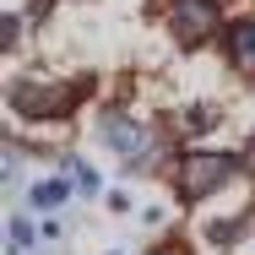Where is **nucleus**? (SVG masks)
Here are the masks:
<instances>
[{"label":"nucleus","instance_id":"1","mask_svg":"<svg viewBox=\"0 0 255 255\" xmlns=\"http://www.w3.org/2000/svg\"><path fill=\"white\" fill-rule=\"evenodd\" d=\"M228 174H234V157L228 152H190L179 163V196H185V201H201V196H212Z\"/></svg>","mask_w":255,"mask_h":255},{"label":"nucleus","instance_id":"2","mask_svg":"<svg viewBox=\"0 0 255 255\" xmlns=\"http://www.w3.org/2000/svg\"><path fill=\"white\" fill-rule=\"evenodd\" d=\"M217 27V0H174V38L179 44H201Z\"/></svg>","mask_w":255,"mask_h":255},{"label":"nucleus","instance_id":"3","mask_svg":"<svg viewBox=\"0 0 255 255\" xmlns=\"http://www.w3.org/2000/svg\"><path fill=\"white\" fill-rule=\"evenodd\" d=\"M103 141L125 163H147V130L130 120V114H103Z\"/></svg>","mask_w":255,"mask_h":255},{"label":"nucleus","instance_id":"4","mask_svg":"<svg viewBox=\"0 0 255 255\" xmlns=\"http://www.w3.org/2000/svg\"><path fill=\"white\" fill-rule=\"evenodd\" d=\"M228 54H234L239 71H255V16H239L228 27Z\"/></svg>","mask_w":255,"mask_h":255},{"label":"nucleus","instance_id":"5","mask_svg":"<svg viewBox=\"0 0 255 255\" xmlns=\"http://www.w3.org/2000/svg\"><path fill=\"white\" fill-rule=\"evenodd\" d=\"M33 206H38V212L65 206V179H44V185H33Z\"/></svg>","mask_w":255,"mask_h":255},{"label":"nucleus","instance_id":"6","mask_svg":"<svg viewBox=\"0 0 255 255\" xmlns=\"http://www.w3.org/2000/svg\"><path fill=\"white\" fill-rule=\"evenodd\" d=\"M65 168H71V179H76L82 190H98V174H93V168H82V163H65Z\"/></svg>","mask_w":255,"mask_h":255},{"label":"nucleus","instance_id":"7","mask_svg":"<svg viewBox=\"0 0 255 255\" xmlns=\"http://www.w3.org/2000/svg\"><path fill=\"white\" fill-rule=\"evenodd\" d=\"M250 168H255V147H250Z\"/></svg>","mask_w":255,"mask_h":255},{"label":"nucleus","instance_id":"8","mask_svg":"<svg viewBox=\"0 0 255 255\" xmlns=\"http://www.w3.org/2000/svg\"><path fill=\"white\" fill-rule=\"evenodd\" d=\"M163 255H174V250H163Z\"/></svg>","mask_w":255,"mask_h":255}]
</instances>
